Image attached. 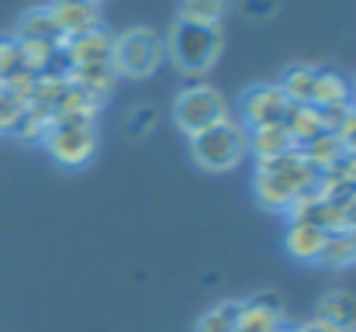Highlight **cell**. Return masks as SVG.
<instances>
[{"label": "cell", "mask_w": 356, "mask_h": 332, "mask_svg": "<svg viewBox=\"0 0 356 332\" xmlns=\"http://www.w3.org/2000/svg\"><path fill=\"white\" fill-rule=\"evenodd\" d=\"M115 80H118V73H115L111 63L108 66H70V73H66V84L70 87H80L87 94H97V97L111 94Z\"/></svg>", "instance_id": "e0dca14e"}, {"label": "cell", "mask_w": 356, "mask_h": 332, "mask_svg": "<svg viewBox=\"0 0 356 332\" xmlns=\"http://www.w3.org/2000/svg\"><path fill=\"white\" fill-rule=\"evenodd\" d=\"M238 108H242V128H259V125L284 121L291 101L284 97V90L277 84H259V87H249L242 94Z\"/></svg>", "instance_id": "52a82bcc"}, {"label": "cell", "mask_w": 356, "mask_h": 332, "mask_svg": "<svg viewBox=\"0 0 356 332\" xmlns=\"http://www.w3.org/2000/svg\"><path fill=\"white\" fill-rule=\"evenodd\" d=\"M63 38H76V35H87L94 28H101V3H90V0H52L49 3Z\"/></svg>", "instance_id": "9c48e42d"}, {"label": "cell", "mask_w": 356, "mask_h": 332, "mask_svg": "<svg viewBox=\"0 0 356 332\" xmlns=\"http://www.w3.org/2000/svg\"><path fill=\"white\" fill-rule=\"evenodd\" d=\"M325 239H329L325 228L308 225V221H298V219L291 221L287 232H284V246H287L291 260H298V263H318V256L325 249Z\"/></svg>", "instance_id": "8fae6325"}, {"label": "cell", "mask_w": 356, "mask_h": 332, "mask_svg": "<svg viewBox=\"0 0 356 332\" xmlns=\"http://www.w3.org/2000/svg\"><path fill=\"white\" fill-rule=\"evenodd\" d=\"M238 308H242V301H222V305H215L211 312L201 315V322H197L194 332H236Z\"/></svg>", "instance_id": "44dd1931"}, {"label": "cell", "mask_w": 356, "mask_h": 332, "mask_svg": "<svg viewBox=\"0 0 356 332\" xmlns=\"http://www.w3.org/2000/svg\"><path fill=\"white\" fill-rule=\"evenodd\" d=\"M294 332H336L332 326H325V322H318V319H312L308 326H301V329H294Z\"/></svg>", "instance_id": "4316f807"}, {"label": "cell", "mask_w": 356, "mask_h": 332, "mask_svg": "<svg viewBox=\"0 0 356 332\" xmlns=\"http://www.w3.org/2000/svg\"><path fill=\"white\" fill-rule=\"evenodd\" d=\"M322 173L305 159L301 149H291L273 159H259L256 170V198L270 212H291L301 198L318 194Z\"/></svg>", "instance_id": "6da1fadb"}, {"label": "cell", "mask_w": 356, "mask_h": 332, "mask_svg": "<svg viewBox=\"0 0 356 332\" xmlns=\"http://www.w3.org/2000/svg\"><path fill=\"white\" fill-rule=\"evenodd\" d=\"M111 45H115V38L104 28H94L87 35L66 38L63 56H66L70 66H108L111 63Z\"/></svg>", "instance_id": "30bf717a"}, {"label": "cell", "mask_w": 356, "mask_h": 332, "mask_svg": "<svg viewBox=\"0 0 356 332\" xmlns=\"http://www.w3.org/2000/svg\"><path fill=\"white\" fill-rule=\"evenodd\" d=\"M17 73H24L21 45H17V38H0V84L14 80Z\"/></svg>", "instance_id": "603a6c76"}, {"label": "cell", "mask_w": 356, "mask_h": 332, "mask_svg": "<svg viewBox=\"0 0 356 332\" xmlns=\"http://www.w3.org/2000/svg\"><path fill=\"white\" fill-rule=\"evenodd\" d=\"M312 104H315V108H339V104H350V84H346L339 73H325V70H318Z\"/></svg>", "instance_id": "d6986e66"}, {"label": "cell", "mask_w": 356, "mask_h": 332, "mask_svg": "<svg viewBox=\"0 0 356 332\" xmlns=\"http://www.w3.org/2000/svg\"><path fill=\"white\" fill-rule=\"evenodd\" d=\"M353 111H356V108H353Z\"/></svg>", "instance_id": "f546056e"}, {"label": "cell", "mask_w": 356, "mask_h": 332, "mask_svg": "<svg viewBox=\"0 0 356 332\" xmlns=\"http://www.w3.org/2000/svg\"><path fill=\"white\" fill-rule=\"evenodd\" d=\"M225 118H229L225 97H222L215 87H204V84L180 90L177 101H173V121H177L187 135H197V132H204V128H211V125H218V121H225Z\"/></svg>", "instance_id": "8992f818"}, {"label": "cell", "mask_w": 356, "mask_h": 332, "mask_svg": "<svg viewBox=\"0 0 356 332\" xmlns=\"http://www.w3.org/2000/svg\"><path fill=\"white\" fill-rule=\"evenodd\" d=\"M14 38H17V42H52V45H63V42H66L49 7H31V10H24L21 21H17V35H14Z\"/></svg>", "instance_id": "4fadbf2b"}, {"label": "cell", "mask_w": 356, "mask_h": 332, "mask_svg": "<svg viewBox=\"0 0 356 332\" xmlns=\"http://www.w3.org/2000/svg\"><path fill=\"white\" fill-rule=\"evenodd\" d=\"M63 166H83L97 152V128L94 118H52L45 139H42Z\"/></svg>", "instance_id": "5b68a950"}, {"label": "cell", "mask_w": 356, "mask_h": 332, "mask_svg": "<svg viewBox=\"0 0 356 332\" xmlns=\"http://www.w3.org/2000/svg\"><path fill=\"white\" fill-rule=\"evenodd\" d=\"M318 322L332 326L336 332H356V294L332 291L318 301Z\"/></svg>", "instance_id": "5bb4252c"}, {"label": "cell", "mask_w": 356, "mask_h": 332, "mask_svg": "<svg viewBox=\"0 0 356 332\" xmlns=\"http://www.w3.org/2000/svg\"><path fill=\"white\" fill-rule=\"evenodd\" d=\"M222 49H225L222 24H204V21H187V17H177L166 38V56L187 77H204L218 63Z\"/></svg>", "instance_id": "7a4b0ae2"}, {"label": "cell", "mask_w": 356, "mask_h": 332, "mask_svg": "<svg viewBox=\"0 0 356 332\" xmlns=\"http://www.w3.org/2000/svg\"><path fill=\"white\" fill-rule=\"evenodd\" d=\"M225 10H229V0H180V17H187V21L222 24Z\"/></svg>", "instance_id": "7402d4cb"}, {"label": "cell", "mask_w": 356, "mask_h": 332, "mask_svg": "<svg viewBox=\"0 0 356 332\" xmlns=\"http://www.w3.org/2000/svg\"><path fill=\"white\" fill-rule=\"evenodd\" d=\"M163 59H166V42L152 28H128L111 45V66L118 77L145 80L163 66Z\"/></svg>", "instance_id": "277c9868"}, {"label": "cell", "mask_w": 356, "mask_h": 332, "mask_svg": "<svg viewBox=\"0 0 356 332\" xmlns=\"http://www.w3.org/2000/svg\"><path fill=\"white\" fill-rule=\"evenodd\" d=\"M159 121V111L156 108H138L131 118H128V132H135V135H145L152 125Z\"/></svg>", "instance_id": "d4e9b609"}, {"label": "cell", "mask_w": 356, "mask_h": 332, "mask_svg": "<svg viewBox=\"0 0 356 332\" xmlns=\"http://www.w3.org/2000/svg\"><path fill=\"white\" fill-rule=\"evenodd\" d=\"M242 7H245L249 17L266 21V17H273V14L280 10V0H242Z\"/></svg>", "instance_id": "484cf974"}, {"label": "cell", "mask_w": 356, "mask_h": 332, "mask_svg": "<svg viewBox=\"0 0 356 332\" xmlns=\"http://www.w3.org/2000/svg\"><path fill=\"white\" fill-rule=\"evenodd\" d=\"M277 332H294V329H287V326H280V329H277Z\"/></svg>", "instance_id": "83f0119b"}, {"label": "cell", "mask_w": 356, "mask_h": 332, "mask_svg": "<svg viewBox=\"0 0 356 332\" xmlns=\"http://www.w3.org/2000/svg\"><path fill=\"white\" fill-rule=\"evenodd\" d=\"M24 118V104L0 84V132H14Z\"/></svg>", "instance_id": "cb8c5ba5"}, {"label": "cell", "mask_w": 356, "mask_h": 332, "mask_svg": "<svg viewBox=\"0 0 356 332\" xmlns=\"http://www.w3.org/2000/svg\"><path fill=\"white\" fill-rule=\"evenodd\" d=\"M315 77H318V70H312V66H291L280 77L277 87L284 90V97L291 104H312V97H315Z\"/></svg>", "instance_id": "ac0fdd59"}, {"label": "cell", "mask_w": 356, "mask_h": 332, "mask_svg": "<svg viewBox=\"0 0 356 332\" xmlns=\"http://www.w3.org/2000/svg\"><path fill=\"white\" fill-rule=\"evenodd\" d=\"M318 263H325L332 270H343V267L356 263V246H353V239H350V232H329Z\"/></svg>", "instance_id": "ffe728a7"}, {"label": "cell", "mask_w": 356, "mask_h": 332, "mask_svg": "<svg viewBox=\"0 0 356 332\" xmlns=\"http://www.w3.org/2000/svg\"><path fill=\"white\" fill-rule=\"evenodd\" d=\"M284 125H287V132H291V139H294V145L301 149L305 142H312L315 135H322L325 128H322V114L315 104H291L287 114H284Z\"/></svg>", "instance_id": "2e32d148"}, {"label": "cell", "mask_w": 356, "mask_h": 332, "mask_svg": "<svg viewBox=\"0 0 356 332\" xmlns=\"http://www.w3.org/2000/svg\"><path fill=\"white\" fill-rule=\"evenodd\" d=\"M249 152L245 145V128L236 125L232 118L191 135V156L201 170H211V173H225L242 163V156Z\"/></svg>", "instance_id": "3957f363"}, {"label": "cell", "mask_w": 356, "mask_h": 332, "mask_svg": "<svg viewBox=\"0 0 356 332\" xmlns=\"http://www.w3.org/2000/svg\"><path fill=\"white\" fill-rule=\"evenodd\" d=\"M90 3H101V0H90Z\"/></svg>", "instance_id": "f1b7e54d"}, {"label": "cell", "mask_w": 356, "mask_h": 332, "mask_svg": "<svg viewBox=\"0 0 356 332\" xmlns=\"http://www.w3.org/2000/svg\"><path fill=\"white\" fill-rule=\"evenodd\" d=\"M245 145H249V152H252L256 159H273V156H284V152L298 149L284 121L259 125V128H245Z\"/></svg>", "instance_id": "7c38bea8"}, {"label": "cell", "mask_w": 356, "mask_h": 332, "mask_svg": "<svg viewBox=\"0 0 356 332\" xmlns=\"http://www.w3.org/2000/svg\"><path fill=\"white\" fill-rule=\"evenodd\" d=\"M301 152H305V159H308L318 173H329V170H336V166L346 159V145L339 142L336 132H322V135H315L312 142L301 145Z\"/></svg>", "instance_id": "9a60e30c"}, {"label": "cell", "mask_w": 356, "mask_h": 332, "mask_svg": "<svg viewBox=\"0 0 356 332\" xmlns=\"http://www.w3.org/2000/svg\"><path fill=\"white\" fill-rule=\"evenodd\" d=\"M284 326V298L277 291H259L256 298L242 301L236 332H277Z\"/></svg>", "instance_id": "ba28073f"}]
</instances>
